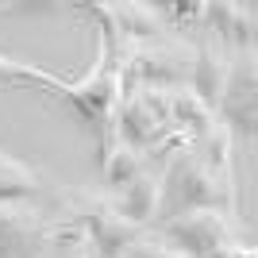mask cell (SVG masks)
<instances>
[{"label":"cell","mask_w":258,"mask_h":258,"mask_svg":"<svg viewBox=\"0 0 258 258\" xmlns=\"http://www.w3.org/2000/svg\"><path fill=\"white\" fill-rule=\"evenodd\" d=\"M116 197V212L123 216V220H131V224L139 227H151L154 220H158V201H162V177L158 170H143L139 177L131 185H123Z\"/></svg>","instance_id":"10"},{"label":"cell","mask_w":258,"mask_h":258,"mask_svg":"<svg viewBox=\"0 0 258 258\" xmlns=\"http://www.w3.org/2000/svg\"><path fill=\"white\" fill-rule=\"evenodd\" d=\"M162 177V201H158V220H170L177 212H189V208H216V212H227L235 208V185L220 181L212 170H208L197 147L189 154H177L158 170Z\"/></svg>","instance_id":"1"},{"label":"cell","mask_w":258,"mask_h":258,"mask_svg":"<svg viewBox=\"0 0 258 258\" xmlns=\"http://www.w3.org/2000/svg\"><path fill=\"white\" fill-rule=\"evenodd\" d=\"M50 216L35 201L0 205V258H43L50 247Z\"/></svg>","instance_id":"6"},{"label":"cell","mask_w":258,"mask_h":258,"mask_svg":"<svg viewBox=\"0 0 258 258\" xmlns=\"http://www.w3.org/2000/svg\"><path fill=\"white\" fill-rule=\"evenodd\" d=\"M170 123L173 127H185L193 139H201L216 123V112L197 97L189 85H177V89H170Z\"/></svg>","instance_id":"14"},{"label":"cell","mask_w":258,"mask_h":258,"mask_svg":"<svg viewBox=\"0 0 258 258\" xmlns=\"http://www.w3.org/2000/svg\"><path fill=\"white\" fill-rule=\"evenodd\" d=\"M116 131H119V139H123V143H131V147L143 154L147 147H154V143L170 131V123H162L151 108L127 89V93H123V104H119V127Z\"/></svg>","instance_id":"11"},{"label":"cell","mask_w":258,"mask_h":258,"mask_svg":"<svg viewBox=\"0 0 258 258\" xmlns=\"http://www.w3.org/2000/svg\"><path fill=\"white\" fill-rule=\"evenodd\" d=\"M197 154H201V162H205L220 181L235 185V135H231L220 119L197 139Z\"/></svg>","instance_id":"13"},{"label":"cell","mask_w":258,"mask_h":258,"mask_svg":"<svg viewBox=\"0 0 258 258\" xmlns=\"http://www.w3.org/2000/svg\"><path fill=\"white\" fill-rule=\"evenodd\" d=\"M12 77H16V58L0 54V89H8V85H12Z\"/></svg>","instance_id":"19"},{"label":"cell","mask_w":258,"mask_h":258,"mask_svg":"<svg viewBox=\"0 0 258 258\" xmlns=\"http://www.w3.org/2000/svg\"><path fill=\"white\" fill-rule=\"evenodd\" d=\"M162 247H166V239H162V235H151V231H143V235L135 239V243H131V247L123 250L119 258H158V254H162Z\"/></svg>","instance_id":"17"},{"label":"cell","mask_w":258,"mask_h":258,"mask_svg":"<svg viewBox=\"0 0 258 258\" xmlns=\"http://www.w3.org/2000/svg\"><path fill=\"white\" fill-rule=\"evenodd\" d=\"M216 119L231 135L254 139L258 131V54L254 50H239L231 58V74H227V89L220 97Z\"/></svg>","instance_id":"5"},{"label":"cell","mask_w":258,"mask_h":258,"mask_svg":"<svg viewBox=\"0 0 258 258\" xmlns=\"http://www.w3.org/2000/svg\"><path fill=\"white\" fill-rule=\"evenodd\" d=\"M158 258H193V254H185V250H177V247H170V243H166Z\"/></svg>","instance_id":"20"},{"label":"cell","mask_w":258,"mask_h":258,"mask_svg":"<svg viewBox=\"0 0 258 258\" xmlns=\"http://www.w3.org/2000/svg\"><path fill=\"white\" fill-rule=\"evenodd\" d=\"M50 250H58V258H100L89 231L81 224H74V220L50 224Z\"/></svg>","instance_id":"16"},{"label":"cell","mask_w":258,"mask_h":258,"mask_svg":"<svg viewBox=\"0 0 258 258\" xmlns=\"http://www.w3.org/2000/svg\"><path fill=\"white\" fill-rule=\"evenodd\" d=\"M158 235L170 243V247L185 250L193 258H208L212 250L235 243V227H231V216L216 212V208H189V212H177L170 220L158 224Z\"/></svg>","instance_id":"4"},{"label":"cell","mask_w":258,"mask_h":258,"mask_svg":"<svg viewBox=\"0 0 258 258\" xmlns=\"http://www.w3.org/2000/svg\"><path fill=\"white\" fill-rule=\"evenodd\" d=\"M143 170H147V166H143V154L135 151L131 143H123V139H119L116 147L100 158V177H104V189H108V193H119V189L131 185Z\"/></svg>","instance_id":"15"},{"label":"cell","mask_w":258,"mask_h":258,"mask_svg":"<svg viewBox=\"0 0 258 258\" xmlns=\"http://www.w3.org/2000/svg\"><path fill=\"white\" fill-rule=\"evenodd\" d=\"M205 23L208 31L227 46V50H254V4H239V0H212L205 4Z\"/></svg>","instance_id":"8"},{"label":"cell","mask_w":258,"mask_h":258,"mask_svg":"<svg viewBox=\"0 0 258 258\" xmlns=\"http://www.w3.org/2000/svg\"><path fill=\"white\" fill-rule=\"evenodd\" d=\"M193 77V39L162 35L154 43H135L123 50V85H151V89H177Z\"/></svg>","instance_id":"3"},{"label":"cell","mask_w":258,"mask_h":258,"mask_svg":"<svg viewBox=\"0 0 258 258\" xmlns=\"http://www.w3.org/2000/svg\"><path fill=\"white\" fill-rule=\"evenodd\" d=\"M231 58H235V54L227 50L208 27H205L201 39H193V77H189V89H193L212 112L220 108V97H224V89H227Z\"/></svg>","instance_id":"7"},{"label":"cell","mask_w":258,"mask_h":258,"mask_svg":"<svg viewBox=\"0 0 258 258\" xmlns=\"http://www.w3.org/2000/svg\"><path fill=\"white\" fill-rule=\"evenodd\" d=\"M43 189H46V177L39 166L0 151V205L4 201H35Z\"/></svg>","instance_id":"12"},{"label":"cell","mask_w":258,"mask_h":258,"mask_svg":"<svg viewBox=\"0 0 258 258\" xmlns=\"http://www.w3.org/2000/svg\"><path fill=\"white\" fill-rule=\"evenodd\" d=\"M58 197H62L70 220L81 224L89 231V239L97 243L100 258H119L135 239L143 235V231H147V227L131 224V220H123V216L116 212V197L108 193V189L66 185V189H58Z\"/></svg>","instance_id":"2"},{"label":"cell","mask_w":258,"mask_h":258,"mask_svg":"<svg viewBox=\"0 0 258 258\" xmlns=\"http://www.w3.org/2000/svg\"><path fill=\"white\" fill-rule=\"evenodd\" d=\"M208 258H258V254H254V247H243V243H227V247L212 250Z\"/></svg>","instance_id":"18"},{"label":"cell","mask_w":258,"mask_h":258,"mask_svg":"<svg viewBox=\"0 0 258 258\" xmlns=\"http://www.w3.org/2000/svg\"><path fill=\"white\" fill-rule=\"evenodd\" d=\"M108 16L116 23V35L127 46L135 43H154L162 35H173V27L166 23L158 4H143V0H112L108 4Z\"/></svg>","instance_id":"9"}]
</instances>
